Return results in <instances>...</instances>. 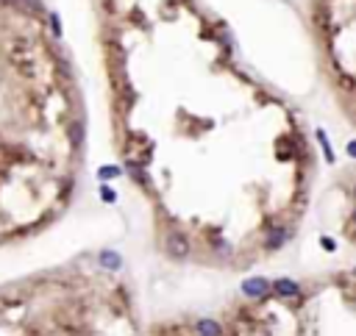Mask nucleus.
Returning a JSON list of instances; mask_svg holds the SVG:
<instances>
[{
	"label": "nucleus",
	"instance_id": "f257e3e1",
	"mask_svg": "<svg viewBox=\"0 0 356 336\" xmlns=\"http://www.w3.org/2000/svg\"><path fill=\"white\" fill-rule=\"evenodd\" d=\"M167 253L173 258H187L189 256V239L184 233H170L167 237Z\"/></svg>",
	"mask_w": 356,
	"mask_h": 336
},
{
	"label": "nucleus",
	"instance_id": "f03ea898",
	"mask_svg": "<svg viewBox=\"0 0 356 336\" xmlns=\"http://www.w3.org/2000/svg\"><path fill=\"white\" fill-rule=\"evenodd\" d=\"M267 292H270V281L267 278H251L242 284V294L245 297H264Z\"/></svg>",
	"mask_w": 356,
	"mask_h": 336
},
{
	"label": "nucleus",
	"instance_id": "7ed1b4c3",
	"mask_svg": "<svg viewBox=\"0 0 356 336\" xmlns=\"http://www.w3.org/2000/svg\"><path fill=\"white\" fill-rule=\"evenodd\" d=\"M276 292L281 294V297H298V284L295 281H289V278H278L276 281Z\"/></svg>",
	"mask_w": 356,
	"mask_h": 336
},
{
	"label": "nucleus",
	"instance_id": "20e7f679",
	"mask_svg": "<svg viewBox=\"0 0 356 336\" xmlns=\"http://www.w3.org/2000/svg\"><path fill=\"white\" fill-rule=\"evenodd\" d=\"M287 239H289L287 228H276V231H270V237H267V247H270V250H278Z\"/></svg>",
	"mask_w": 356,
	"mask_h": 336
},
{
	"label": "nucleus",
	"instance_id": "39448f33",
	"mask_svg": "<svg viewBox=\"0 0 356 336\" xmlns=\"http://www.w3.org/2000/svg\"><path fill=\"white\" fill-rule=\"evenodd\" d=\"M195 331L206 333V336H217V333H223V325H217L215 320H200L198 325H195Z\"/></svg>",
	"mask_w": 356,
	"mask_h": 336
},
{
	"label": "nucleus",
	"instance_id": "423d86ee",
	"mask_svg": "<svg viewBox=\"0 0 356 336\" xmlns=\"http://www.w3.org/2000/svg\"><path fill=\"white\" fill-rule=\"evenodd\" d=\"M70 145H73V147H81V145H84V122L75 120L73 125H70Z\"/></svg>",
	"mask_w": 356,
	"mask_h": 336
},
{
	"label": "nucleus",
	"instance_id": "0eeeda50",
	"mask_svg": "<svg viewBox=\"0 0 356 336\" xmlns=\"http://www.w3.org/2000/svg\"><path fill=\"white\" fill-rule=\"evenodd\" d=\"M100 264H103L106 270H120V256H117V253H111V250H103L100 253Z\"/></svg>",
	"mask_w": 356,
	"mask_h": 336
},
{
	"label": "nucleus",
	"instance_id": "6e6552de",
	"mask_svg": "<svg viewBox=\"0 0 356 336\" xmlns=\"http://www.w3.org/2000/svg\"><path fill=\"white\" fill-rule=\"evenodd\" d=\"M317 139H320V145H323L325 161H329V164H334V153H331V147H329V139H325V133H323V131H317Z\"/></svg>",
	"mask_w": 356,
	"mask_h": 336
},
{
	"label": "nucleus",
	"instance_id": "1a4fd4ad",
	"mask_svg": "<svg viewBox=\"0 0 356 336\" xmlns=\"http://www.w3.org/2000/svg\"><path fill=\"white\" fill-rule=\"evenodd\" d=\"M98 175H100V181H109V178H117V175H120V170H117V167H100Z\"/></svg>",
	"mask_w": 356,
	"mask_h": 336
},
{
	"label": "nucleus",
	"instance_id": "9d476101",
	"mask_svg": "<svg viewBox=\"0 0 356 336\" xmlns=\"http://www.w3.org/2000/svg\"><path fill=\"white\" fill-rule=\"evenodd\" d=\"M17 6H22V9H28V11H34L37 14L42 6H39V0H17Z\"/></svg>",
	"mask_w": 356,
	"mask_h": 336
},
{
	"label": "nucleus",
	"instance_id": "9b49d317",
	"mask_svg": "<svg viewBox=\"0 0 356 336\" xmlns=\"http://www.w3.org/2000/svg\"><path fill=\"white\" fill-rule=\"evenodd\" d=\"M100 197H103V203H114V200H117V192L109 189V186H103V189H100Z\"/></svg>",
	"mask_w": 356,
	"mask_h": 336
},
{
	"label": "nucleus",
	"instance_id": "f8f14e48",
	"mask_svg": "<svg viewBox=\"0 0 356 336\" xmlns=\"http://www.w3.org/2000/svg\"><path fill=\"white\" fill-rule=\"evenodd\" d=\"M50 28H53V37H62V25H58V14H50Z\"/></svg>",
	"mask_w": 356,
	"mask_h": 336
},
{
	"label": "nucleus",
	"instance_id": "ddd939ff",
	"mask_svg": "<svg viewBox=\"0 0 356 336\" xmlns=\"http://www.w3.org/2000/svg\"><path fill=\"white\" fill-rule=\"evenodd\" d=\"M320 245H323V250H334V242H331V239H323Z\"/></svg>",
	"mask_w": 356,
	"mask_h": 336
}]
</instances>
